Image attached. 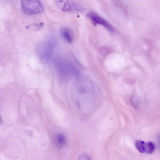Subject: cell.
Wrapping results in <instances>:
<instances>
[{
	"mask_svg": "<svg viewBox=\"0 0 160 160\" xmlns=\"http://www.w3.org/2000/svg\"><path fill=\"white\" fill-rule=\"evenodd\" d=\"M21 4L23 11L27 14H38L44 11L43 5L39 0H21Z\"/></svg>",
	"mask_w": 160,
	"mask_h": 160,
	"instance_id": "cell-1",
	"label": "cell"
},
{
	"mask_svg": "<svg viewBox=\"0 0 160 160\" xmlns=\"http://www.w3.org/2000/svg\"><path fill=\"white\" fill-rule=\"evenodd\" d=\"M56 4L59 9L66 12L78 11L82 9L79 3L71 0H57Z\"/></svg>",
	"mask_w": 160,
	"mask_h": 160,
	"instance_id": "cell-2",
	"label": "cell"
},
{
	"mask_svg": "<svg viewBox=\"0 0 160 160\" xmlns=\"http://www.w3.org/2000/svg\"><path fill=\"white\" fill-rule=\"evenodd\" d=\"M87 17L94 25H101L109 30H113V27L108 21L95 12H88Z\"/></svg>",
	"mask_w": 160,
	"mask_h": 160,
	"instance_id": "cell-3",
	"label": "cell"
},
{
	"mask_svg": "<svg viewBox=\"0 0 160 160\" xmlns=\"http://www.w3.org/2000/svg\"><path fill=\"white\" fill-rule=\"evenodd\" d=\"M61 35L63 38L68 42L71 43L73 40V35L68 28H64L61 30Z\"/></svg>",
	"mask_w": 160,
	"mask_h": 160,
	"instance_id": "cell-4",
	"label": "cell"
},
{
	"mask_svg": "<svg viewBox=\"0 0 160 160\" xmlns=\"http://www.w3.org/2000/svg\"><path fill=\"white\" fill-rule=\"evenodd\" d=\"M155 145L151 142H145L144 153L151 154L155 150Z\"/></svg>",
	"mask_w": 160,
	"mask_h": 160,
	"instance_id": "cell-5",
	"label": "cell"
},
{
	"mask_svg": "<svg viewBox=\"0 0 160 160\" xmlns=\"http://www.w3.org/2000/svg\"><path fill=\"white\" fill-rule=\"evenodd\" d=\"M50 45H47L44 47L42 51V56L44 59L49 58L51 53V48Z\"/></svg>",
	"mask_w": 160,
	"mask_h": 160,
	"instance_id": "cell-6",
	"label": "cell"
},
{
	"mask_svg": "<svg viewBox=\"0 0 160 160\" xmlns=\"http://www.w3.org/2000/svg\"><path fill=\"white\" fill-rule=\"evenodd\" d=\"M145 142L141 140H137L135 142V146L137 150L140 153H144Z\"/></svg>",
	"mask_w": 160,
	"mask_h": 160,
	"instance_id": "cell-7",
	"label": "cell"
},
{
	"mask_svg": "<svg viewBox=\"0 0 160 160\" xmlns=\"http://www.w3.org/2000/svg\"><path fill=\"white\" fill-rule=\"evenodd\" d=\"M65 142V138L64 136L61 134H59L58 136L57 142L59 148H61L64 144Z\"/></svg>",
	"mask_w": 160,
	"mask_h": 160,
	"instance_id": "cell-8",
	"label": "cell"
},
{
	"mask_svg": "<svg viewBox=\"0 0 160 160\" xmlns=\"http://www.w3.org/2000/svg\"><path fill=\"white\" fill-rule=\"evenodd\" d=\"M89 157L85 154H82L80 155L78 158L79 160L89 159Z\"/></svg>",
	"mask_w": 160,
	"mask_h": 160,
	"instance_id": "cell-9",
	"label": "cell"
},
{
	"mask_svg": "<svg viewBox=\"0 0 160 160\" xmlns=\"http://www.w3.org/2000/svg\"><path fill=\"white\" fill-rule=\"evenodd\" d=\"M1 119L0 118V124H1Z\"/></svg>",
	"mask_w": 160,
	"mask_h": 160,
	"instance_id": "cell-10",
	"label": "cell"
}]
</instances>
